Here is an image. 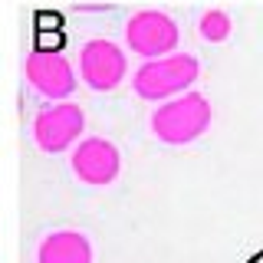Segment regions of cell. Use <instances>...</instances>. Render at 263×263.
Masks as SVG:
<instances>
[{
  "label": "cell",
  "mask_w": 263,
  "mask_h": 263,
  "mask_svg": "<svg viewBox=\"0 0 263 263\" xmlns=\"http://www.w3.org/2000/svg\"><path fill=\"white\" fill-rule=\"evenodd\" d=\"M208 122H211L208 99L204 96H184V99H178V102L161 105L152 119V128L164 142L181 145V142H191V138L201 135V132L208 128Z\"/></svg>",
  "instance_id": "obj_1"
},
{
  "label": "cell",
  "mask_w": 263,
  "mask_h": 263,
  "mask_svg": "<svg viewBox=\"0 0 263 263\" xmlns=\"http://www.w3.org/2000/svg\"><path fill=\"white\" fill-rule=\"evenodd\" d=\"M27 72L43 96H66L72 89V69L60 53H33Z\"/></svg>",
  "instance_id": "obj_7"
},
{
  "label": "cell",
  "mask_w": 263,
  "mask_h": 263,
  "mask_svg": "<svg viewBox=\"0 0 263 263\" xmlns=\"http://www.w3.org/2000/svg\"><path fill=\"white\" fill-rule=\"evenodd\" d=\"M194 76H197V63L191 56H175V60H158V63H148L145 69H138L135 89L145 99H161L184 89L187 82H194Z\"/></svg>",
  "instance_id": "obj_2"
},
{
  "label": "cell",
  "mask_w": 263,
  "mask_h": 263,
  "mask_svg": "<svg viewBox=\"0 0 263 263\" xmlns=\"http://www.w3.org/2000/svg\"><path fill=\"white\" fill-rule=\"evenodd\" d=\"M128 43L132 49H138L145 56H158V53H168L178 43V30L164 13L145 10L128 23Z\"/></svg>",
  "instance_id": "obj_4"
},
{
  "label": "cell",
  "mask_w": 263,
  "mask_h": 263,
  "mask_svg": "<svg viewBox=\"0 0 263 263\" xmlns=\"http://www.w3.org/2000/svg\"><path fill=\"white\" fill-rule=\"evenodd\" d=\"M82 76L92 89H115L119 79L125 76V56L119 53V46L92 40L82 49Z\"/></svg>",
  "instance_id": "obj_3"
},
{
  "label": "cell",
  "mask_w": 263,
  "mask_h": 263,
  "mask_svg": "<svg viewBox=\"0 0 263 263\" xmlns=\"http://www.w3.org/2000/svg\"><path fill=\"white\" fill-rule=\"evenodd\" d=\"M201 36L211 40V43L227 40V36H230V20H227V13H220V10L204 13V20H201Z\"/></svg>",
  "instance_id": "obj_9"
},
{
  "label": "cell",
  "mask_w": 263,
  "mask_h": 263,
  "mask_svg": "<svg viewBox=\"0 0 263 263\" xmlns=\"http://www.w3.org/2000/svg\"><path fill=\"white\" fill-rule=\"evenodd\" d=\"M82 132V112L76 105H53L36 119V142L46 152H63Z\"/></svg>",
  "instance_id": "obj_5"
},
{
  "label": "cell",
  "mask_w": 263,
  "mask_h": 263,
  "mask_svg": "<svg viewBox=\"0 0 263 263\" xmlns=\"http://www.w3.org/2000/svg\"><path fill=\"white\" fill-rule=\"evenodd\" d=\"M72 168L89 184H109L115 178V171H119V152L109 142H102V138H89L86 145H79Z\"/></svg>",
  "instance_id": "obj_6"
},
{
  "label": "cell",
  "mask_w": 263,
  "mask_h": 263,
  "mask_svg": "<svg viewBox=\"0 0 263 263\" xmlns=\"http://www.w3.org/2000/svg\"><path fill=\"white\" fill-rule=\"evenodd\" d=\"M40 263H92V250L82 234H53L40 247Z\"/></svg>",
  "instance_id": "obj_8"
}]
</instances>
